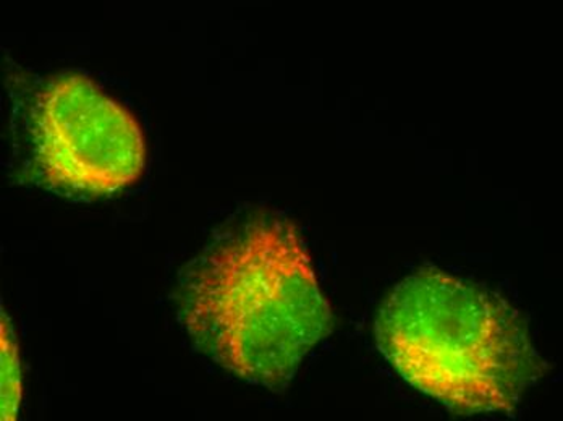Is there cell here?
Here are the masks:
<instances>
[{
	"label": "cell",
	"instance_id": "obj_2",
	"mask_svg": "<svg viewBox=\"0 0 563 421\" xmlns=\"http://www.w3.org/2000/svg\"><path fill=\"white\" fill-rule=\"evenodd\" d=\"M376 339L405 381L456 416L510 413L538 375L515 310L442 272L426 269L395 287L377 313Z\"/></svg>",
	"mask_w": 563,
	"mask_h": 421
},
{
	"label": "cell",
	"instance_id": "obj_3",
	"mask_svg": "<svg viewBox=\"0 0 563 421\" xmlns=\"http://www.w3.org/2000/svg\"><path fill=\"white\" fill-rule=\"evenodd\" d=\"M41 180L75 197H104L135 184L146 164L139 122L81 74L53 78L33 109Z\"/></svg>",
	"mask_w": 563,
	"mask_h": 421
},
{
	"label": "cell",
	"instance_id": "obj_1",
	"mask_svg": "<svg viewBox=\"0 0 563 421\" xmlns=\"http://www.w3.org/2000/svg\"><path fill=\"white\" fill-rule=\"evenodd\" d=\"M178 317L202 352L243 381L284 391L332 330L294 225L256 219L221 235L181 272Z\"/></svg>",
	"mask_w": 563,
	"mask_h": 421
},
{
	"label": "cell",
	"instance_id": "obj_4",
	"mask_svg": "<svg viewBox=\"0 0 563 421\" xmlns=\"http://www.w3.org/2000/svg\"><path fill=\"white\" fill-rule=\"evenodd\" d=\"M2 321V419L13 420L22 399V376L15 339L5 321V314Z\"/></svg>",
	"mask_w": 563,
	"mask_h": 421
}]
</instances>
